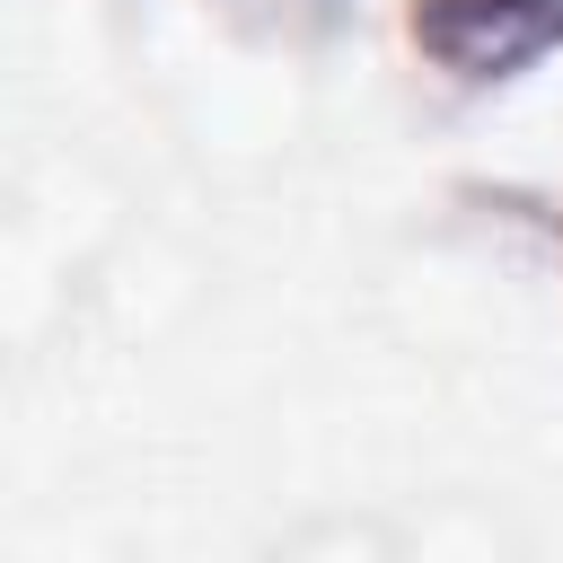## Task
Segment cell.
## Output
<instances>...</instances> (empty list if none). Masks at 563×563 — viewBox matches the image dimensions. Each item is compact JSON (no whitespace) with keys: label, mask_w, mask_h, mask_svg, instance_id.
<instances>
[{"label":"cell","mask_w":563,"mask_h":563,"mask_svg":"<svg viewBox=\"0 0 563 563\" xmlns=\"http://www.w3.org/2000/svg\"><path fill=\"white\" fill-rule=\"evenodd\" d=\"M422 35L457 70H501V62L563 35V0H431Z\"/></svg>","instance_id":"obj_1"}]
</instances>
